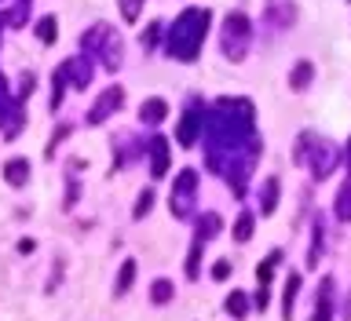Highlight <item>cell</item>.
<instances>
[{"mask_svg": "<svg viewBox=\"0 0 351 321\" xmlns=\"http://www.w3.org/2000/svg\"><path fill=\"white\" fill-rule=\"evenodd\" d=\"M208 22H213V11L205 8H186L183 15H176L172 29H169V51L172 59L180 62H194L197 51H202V40L208 33Z\"/></svg>", "mask_w": 351, "mask_h": 321, "instance_id": "cell-1", "label": "cell"}, {"mask_svg": "<svg viewBox=\"0 0 351 321\" xmlns=\"http://www.w3.org/2000/svg\"><path fill=\"white\" fill-rule=\"evenodd\" d=\"M249 33H252V26H249V18L241 15V11L227 15V22H223V55H227V59H234V62L245 59Z\"/></svg>", "mask_w": 351, "mask_h": 321, "instance_id": "cell-2", "label": "cell"}, {"mask_svg": "<svg viewBox=\"0 0 351 321\" xmlns=\"http://www.w3.org/2000/svg\"><path fill=\"white\" fill-rule=\"evenodd\" d=\"M194 186H197V172H194V168L180 172V179H176V190H172V212H176V216H186V212H191Z\"/></svg>", "mask_w": 351, "mask_h": 321, "instance_id": "cell-3", "label": "cell"}, {"mask_svg": "<svg viewBox=\"0 0 351 321\" xmlns=\"http://www.w3.org/2000/svg\"><path fill=\"white\" fill-rule=\"evenodd\" d=\"M121 103H125V88H121V84L106 88V92L99 95V103L88 110V125H103V120L114 114V110H121Z\"/></svg>", "mask_w": 351, "mask_h": 321, "instance_id": "cell-4", "label": "cell"}, {"mask_svg": "<svg viewBox=\"0 0 351 321\" xmlns=\"http://www.w3.org/2000/svg\"><path fill=\"white\" fill-rule=\"evenodd\" d=\"M66 81H70L73 88H88V81H92V59H84V55H77V59H70L62 66Z\"/></svg>", "mask_w": 351, "mask_h": 321, "instance_id": "cell-5", "label": "cell"}, {"mask_svg": "<svg viewBox=\"0 0 351 321\" xmlns=\"http://www.w3.org/2000/svg\"><path fill=\"white\" fill-rule=\"evenodd\" d=\"M333 164H337V146H333V142H318V150H315V164H311L315 179L329 175V172H333Z\"/></svg>", "mask_w": 351, "mask_h": 321, "instance_id": "cell-6", "label": "cell"}, {"mask_svg": "<svg viewBox=\"0 0 351 321\" xmlns=\"http://www.w3.org/2000/svg\"><path fill=\"white\" fill-rule=\"evenodd\" d=\"M150 172H154V175H165V172H169V142H165L161 136L150 139Z\"/></svg>", "mask_w": 351, "mask_h": 321, "instance_id": "cell-7", "label": "cell"}, {"mask_svg": "<svg viewBox=\"0 0 351 321\" xmlns=\"http://www.w3.org/2000/svg\"><path fill=\"white\" fill-rule=\"evenodd\" d=\"M4 179H8L11 186H22V183L29 179V161H26V157H11L8 168H4Z\"/></svg>", "mask_w": 351, "mask_h": 321, "instance_id": "cell-8", "label": "cell"}, {"mask_svg": "<svg viewBox=\"0 0 351 321\" xmlns=\"http://www.w3.org/2000/svg\"><path fill=\"white\" fill-rule=\"evenodd\" d=\"M165 114H169L165 99H147V103H143V110H139V120H143V125H158Z\"/></svg>", "mask_w": 351, "mask_h": 321, "instance_id": "cell-9", "label": "cell"}, {"mask_svg": "<svg viewBox=\"0 0 351 321\" xmlns=\"http://www.w3.org/2000/svg\"><path fill=\"white\" fill-rule=\"evenodd\" d=\"M202 114H197V110H191V114H186L183 117V125H180V142H183V146H191V142H194V136H197V125H202Z\"/></svg>", "mask_w": 351, "mask_h": 321, "instance_id": "cell-10", "label": "cell"}, {"mask_svg": "<svg viewBox=\"0 0 351 321\" xmlns=\"http://www.w3.org/2000/svg\"><path fill=\"white\" fill-rule=\"evenodd\" d=\"M274 205H278V179H271L263 183V194H260V208H263V216H271L274 212Z\"/></svg>", "mask_w": 351, "mask_h": 321, "instance_id": "cell-11", "label": "cell"}, {"mask_svg": "<svg viewBox=\"0 0 351 321\" xmlns=\"http://www.w3.org/2000/svg\"><path fill=\"white\" fill-rule=\"evenodd\" d=\"M311 77H315V66L311 62H296V70L289 73V84L296 88V92H304V88L311 84Z\"/></svg>", "mask_w": 351, "mask_h": 321, "instance_id": "cell-12", "label": "cell"}, {"mask_svg": "<svg viewBox=\"0 0 351 321\" xmlns=\"http://www.w3.org/2000/svg\"><path fill=\"white\" fill-rule=\"evenodd\" d=\"M337 216H340V219H351V175L344 179V186H340V197H337Z\"/></svg>", "mask_w": 351, "mask_h": 321, "instance_id": "cell-13", "label": "cell"}, {"mask_svg": "<svg viewBox=\"0 0 351 321\" xmlns=\"http://www.w3.org/2000/svg\"><path fill=\"white\" fill-rule=\"evenodd\" d=\"M55 33H59V22H55L51 15H44V18L37 22V37H40L44 44H55Z\"/></svg>", "mask_w": 351, "mask_h": 321, "instance_id": "cell-14", "label": "cell"}, {"mask_svg": "<svg viewBox=\"0 0 351 321\" xmlns=\"http://www.w3.org/2000/svg\"><path fill=\"white\" fill-rule=\"evenodd\" d=\"M245 303H249V300H245V292H230L223 311H227V314H234V318H245V311H249Z\"/></svg>", "mask_w": 351, "mask_h": 321, "instance_id": "cell-15", "label": "cell"}, {"mask_svg": "<svg viewBox=\"0 0 351 321\" xmlns=\"http://www.w3.org/2000/svg\"><path fill=\"white\" fill-rule=\"evenodd\" d=\"M132 281H136V259H125V267H121V281H117V292H128Z\"/></svg>", "mask_w": 351, "mask_h": 321, "instance_id": "cell-16", "label": "cell"}, {"mask_svg": "<svg viewBox=\"0 0 351 321\" xmlns=\"http://www.w3.org/2000/svg\"><path fill=\"white\" fill-rule=\"evenodd\" d=\"M311 321H329V281H322V292H318V311Z\"/></svg>", "mask_w": 351, "mask_h": 321, "instance_id": "cell-17", "label": "cell"}, {"mask_svg": "<svg viewBox=\"0 0 351 321\" xmlns=\"http://www.w3.org/2000/svg\"><path fill=\"white\" fill-rule=\"evenodd\" d=\"M300 292V278H289V285H285V321H293V296Z\"/></svg>", "mask_w": 351, "mask_h": 321, "instance_id": "cell-18", "label": "cell"}, {"mask_svg": "<svg viewBox=\"0 0 351 321\" xmlns=\"http://www.w3.org/2000/svg\"><path fill=\"white\" fill-rule=\"evenodd\" d=\"M117 8H121V18H125V22H136L143 0H117Z\"/></svg>", "mask_w": 351, "mask_h": 321, "instance_id": "cell-19", "label": "cell"}, {"mask_svg": "<svg viewBox=\"0 0 351 321\" xmlns=\"http://www.w3.org/2000/svg\"><path fill=\"white\" fill-rule=\"evenodd\" d=\"M150 208H154V190H143V194H139V201H136V212H132V216L143 219V216L150 212Z\"/></svg>", "mask_w": 351, "mask_h": 321, "instance_id": "cell-20", "label": "cell"}, {"mask_svg": "<svg viewBox=\"0 0 351 321\" xmlns=\"http://www.w3.org/2000/svg\"><path fill=\"white\" fill-rule=\"evenodd\" d=\"M234 237H238V241H249V237H252V216H238Z\"/></svg>", "mask_w": 351, "mask_h": 321, "instance_id": "cell-21", "label": "cell"}, {"mask_svg": "<svg viewBox=\"0 0 351 321\" xmlns=\"http://www.w3.org/2000/svg\"><path fill=\"white\" fill-rule=\"evenodd\" d=\"M172 300V281H158L154 285V303H169Z\"/></svg>", "mask_w": 351, "mask_h": 321, "instance_id": "cell-22", "label": "cell"}, {"mask_svg": "<svg viewBox=\"0 0 351 321\" xmlns=\"http://www.w3.org/2000/svg\"><path fill=\"white\" fill-rule=\"evenodd\" d=\"M227 274H230V263H227V259H219L216 267H213V278H216V281H223Z\"/></svg>", "mask_w": 351, "mask_h": 321, "instance_id": "cell-23", "label": "cell"}, {"mask_svg": "<svg viewBox=\"0 0 351 321\" xmlns=\"http://www.w3.org/2000/svg\"><path fill=\"white\" fill-rule=\"evenodd\" d=\"M154 40H158V22L147 26V33H143V48H154Z\"/></svg>", "mask_w": 351, "mask_h": 321, "instance_id": "cell-24", "label": "cell"}, {"mask_svg": "<svg viewBox=\"0 0 351 321\" xmlns=\"http://www.w3.org/2000/svg\"><path fill=\"white\" fill-rule=\"evenodd\" d=\"M33 248H37V245H33V241H29V237H22V241H19V252H22V256H29V252H33Z\"/></svg>", "mask_w": 351, "mask_h": 321, "instance_id": "cell-25", "label": "cell"}, {"mask_svg": "<svg viewBox=\"0 0 351 321\" xmlns=\"http://www.w3.org/2000/svg\"><path fill=\"white\" fill-rule=\"evenodd\" d=\"M0 88H8V84H4V77H0Z\"/></svg>", "mask_w": 351, "mask_h": 321, "instance_id": "cell-26", "label": "cell"}]
</instances>
